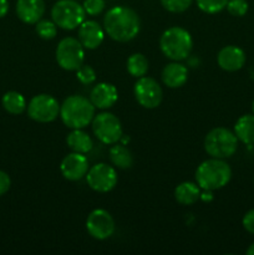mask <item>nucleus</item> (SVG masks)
<instances>
[{"mask_svg":"<svg viewBox=\"0 0 254 255\" xmlns=\"http://www.w3.org/2000/svg\"><path fill=\"white\" fill-rule=\"evenodd\" d=\"M105 32L117 42H128L138 35L141 20L133 9L117 5L107 10L104 16Z\"/></svg>","mask_w":254,"mask_h":255,"instance_id":"f257e3e1","label":"nucleus"},{"mask_svg":"<svg viewBox=\"0 0 254 255\" xmlns=\"http://www.w3.org/2000/svg\"><path fill=\"white\" fill-rule=\"evenodd\" d=\"M95 110L96 107L90 99L81 95H72L60 105V117L69 128H85L94 120Z\"/></svg>","mask_w":254,"mask_h":255,"instance_id":"f03ea898","label":"nucleus"},{"mask_svg":"<svg viewBox=\"0 0 254 255\" xmlns=\"http://www.w3.org/2000/svg\"><path fill=\"white\" fill-rule=\"evenodd\" d=\"M232 168L224 159L213 158L202 162L196 171V181L203 191H217L229 183Z\"/></svg>","mask_w":254,"mask_h":255,"instance_id":"7ed1b4c3","label":"nucleus"},{"mask_svg":"<svg viewBox=\"0 0 254 255\" xmlns=\"http://www.w3.org/2000/svg\"><path fill=\"white\" fill-rule=\"evenodd\" d=\"M159 49L167 59L182 61L191 55L193 39L189 31L181 26H172L164 30L159 37Z\"/></svg>","mask_w":254,"mask_h":255,"instance_id":"20e7f679","label":"nucleus"},{"mask_svg":"<svg viewBox=\"0 0 254 255\" xmlns=\"http://www.w3.org/2000/svg\"><path fill=\"white\" fill-rule=\"evenodd\" d=\"M236 133L226 127L211 129L204 138V149L213 158L226 159L233 156L238 149Z\"/></svg>","mask_w":254,"mask_h":255,"instance_id":"39448f33","label":"nucleus"},{"mask_svg":"<svg viewBox=\"0 0 254 255\" xmlns=\"http://www.w3.org/2000/svg\"><path fill=\"white\" fill-rule=\"evenodd\" d=\"M84 6L76 0H59L51 7V19L57 27L75 30L85 21Z\"/></svg>","mask_w":254,"mask_h":255,"instance_id":"423d86ee","label":"nucleus"},{"mask_svg":"<svg viewBox=\"0 0 254 255\" xmlns=\"http://www.w3.org/2000/svg\"><path fill=\"white\" fill-rule=\"evenodd\" d=\"M85 60V47L76 37H64L57 44L56 61L66 71H76Z\"/></svg>","mask_w":254,"mask_h":255,"instance_id":"0eeeda50","label":"nucleus"},{"mask_svg":"<svg viewBox=\"0 0 254 255\" xmlns=\"http://www.w3.org/2000/svg\"><path fill=\"white\" fill-rule=\"evenodd\" d=\"M91 124L96 138L105 144L117 143L124 134L121 121L111 112L95 115Z\"/></svg>","mask_w":254,"mask_h":255,"instance_id":"6e6552de","label":"nucleus"},{"mask_svg":"<svg viewBox=\"0 0 254 255\" xmlns=\"http://www.w3.org/2000/svg\"><path fill=\"white\" fill-rule=\"evenodd\" d=\"M26 110L30 119L40 124H49L60 116L59 101L47 94H40L32 97Z\"/></svg>","mask_w":254,"mask_h":255,"instance_id":"1a4fd4ad","label":"nucleus"},{"mask_svg":"<svg viewBox=\"0 0 254 255\" xmlns=\"http://www.w3.org/2000/svg\"><path fill=\"white\" fill-rule=\"evenodd\" d=\"M119 177L116 169L107 163H96L90 167L86 182L90 188L99 193H107L116 187Z\"/></svg>","mask_w":254,"mask_h":255,"instance_id":"9d476101","label":"nucleus"},{"mask_svg":"<svg viewBox=\"0 0 254 255\" xmlns=\"http://www.w3.org/2000/svg\"><path fill=\"white\" fill-rule=\"evenodd\" d=\"M133 94L136 101L144 109H156L161 105L163 99V91L158 82L153 77L142 76L137 79L133 86Z\"/></svg>","mask_w":254,"mask_h":255,"instance_id":"9b49d317","label":"nucleus"},{"mask_svg":"<svg viewBox=\"0 0 254 255\" xmlns=\"http://www.w3.org/2000/svg\"><path fill=\"white\" fill-rule=\"evenodd\" d=\"M87 233L97 241H105L114 236L116 224L111 214L105 209H95L86 219Z\"/></svg>","mask_w":254,"mask_h":255,"instance_id":"f8f14e48","label":"nucleus"},{"mask_svg":"<svg viewBox=\"0 0 254 255\" xmlns=\"http://www.w3.org/2000/svg\"><path fill=\"white\" fill-rule=\"evenodd\" d=\"M89 159L84 153L72 152L64 157L60 164V171L67 181L76 182L86 177L89 171Z\"/></svg>","mask_w":254,"mask_h":255,"instance_id":"ddd939ff","label":"nucleus"},{"mask_svg":"<svg viewBox=\"0 0 254 255\" xmlns=\"http://www.w3.org/2000/svg\"><path fill=\"white\" fill-rule=\"evenodd\" d=\"M104 26L95 20H85L79 26L77 39L87 50H95L102 44L105 39Z\"/></svg>","mask_w":254,"mask_h":255,"instance_id":"4468645a","label":"nucleus"},{"mask_svg":"<svg viewBox=\"0 0 254 255\" xmlns=\"http://www.w3.org/2000/svg\"><path fill=\"white\" fill-rule=\"evenodd\" d=\"M119 100V92L112 84L109 82H100L95 85L90 92V101L96 109L109 110L114 106Z\"/></svg>","mask_w":254,"mask_h":255,"instance_id":"2eb2a0df","label":"nucleus"},{"mask_svg":"<svg viewBox=\"0 0 254 255\" xmlns=\"http://www.w3.org/2000/svg\"><path fill=\"white\" fill-rule=\"evenodd\" d=\"M217 62L224 71H238L246 64V52L236 45H228L219 50Z\"/></svg>","mask_w":254,"mask_h":255,"instance_id":"dca6fc26","label":"nucleus"},{"mask_svg":"<svg viewBox=\"0 0 254 255\" xmlns=\"http://www.w3.org/2000/svg\"><path fill=\"white\" fill-rule=\"evenodd\" d=\"M16 15L25 24H36L45 14L44 0H17Z\"/></svg>","mask_w":254,"mask_h":255,"instance_id":"f3484780","label":"nucleus"},{"mask_svg":"<svg viewBox=\"0 0 254 255\" xmlns=\"http://www.w3.org/2000/svg\"><path fill=\"white\" fill-rule=\"evenodd\" d=\"M161 79L162 82L169 89H178L188 80V69L179 61H173L163 67Z\"/></svg>","mask_w":254,"mask_h":255,"instance_id":"a211bd4d","label":"nucleus"},{"mask_svg":"<svg viewBox=\"0 0 254 255\" xmlns=\"http://www.w3.org/2000/svg\"><path fill=\"white\" fill-rule=\"evenodd\" d=\"M66 143L69 148L72 152H77V153H89L94 147V141L90 137L87 132H85L82 128L72 129L69 134H67Z\"/></svg>","mask_w":254,"mask_h":255,"instance_id":"6ab92c4d","label":"nucleus"},{"mask_svg":"<svg viewBox=\"0 0 254 255\" xmlns=\"http://www.w3.org/2000/svg\"><path fill=\"white\" fill-rule=\"evenodd\" d=\"M174 198L182 206H192L201 198V189L193 182H182L174 189Z\"/></svg>","mask_w":254,"mask_h":255,"instance_id":"aec40b11","label":"nucleus"},{"mask_svg":"<svg viewBox=\"0 0 254 255\" xmlns=\"http://www.w3.org/2000/svg\"><path fill=\"white\" fill-rule=\"evenodd\" d=\"M111 163L120 169H128L133 166V156L124 143H114L109 151Z\"/></svg>","mask_w":254,"mask_h":255,"instance_id":"412c9836","label":"nucleus"},{"mask_svg":"<svg viewBox=\"0 0 254 255\" xmlns=\"http://www.w3.org/2000/svg\"><path fill=\"white\" fill-rule=\"evenodd\" d=\"M234 133L244 144L254 143V115H243L234 125Z\"/></svg>","mask_w":254,"mask_h":255,"instance_id":"4be33fe9","label":"nucleus"},{"mask_svg":"<svg viewBox=\"0 0 254 255\" xmlns=\"http://www.w3.org/2000/svg\"><path fill=\"white\" fill-rule=\"evenodd\" d=\"M2 107L6 112L11 115H21L26 110V100L20 92L9 91L2 96Z\"/></svg>","mask_w":254,"mask_h":255,"instance_id":"5701e85b","label":"nucleus"},{"mask_svg":"<svg viewBox=\"0 0 254 255\" xmlns=\"http://www.w3.org/2000/svg\"><path fill=\"white\" fill-rule=\"evenodd\" d=\"M148 60L141 52H136L132 54L131 56L127 59V72L131 75L132 77L139 79L142 76H146L147 71H148Z\"/></svg>","mask_w":254,"mask_h":255,"instance_id":"b1692460","label":"nucleus"},{"mask_svg":"<svg viewBox=\"0 0 254 255\" xmlns=\"http://www.w3.org/2000/svg\"><path fill=\"white\" fill-rule=\"evenodd\" d=\"M36 26H35V30H36L37 35H39L41 39L44 40H52L57 34V25L55 24L52 20H46L41 19L36 22Z\"/></svg>","mask_w":254,"mask_h":255,"instance_id":"393cba45","label":"nucleus"},{"mask_svg":"<svg viewBox=\"0 0 254 255\" xmlns=\"http://www.w3.org/2000/svg\"><path fill=\"white\" fill-rule=\"evenodd\" d=\"M197 6L206 14H217L226 9L228 0H196Z\"/></svg>","mask_w":254,"mask_h":255,"instance_id":"a878e982","label":"nucleus"},{"mask_svg":"<svg viewBox=\"0 0 254 255\" xmlns=\"http://www.w3.org/2000/svg\"><path fill=\"white\" fill-rule=\"evenodd\" d=\"M159 1L167 11L178 14V12L186 11L191 6L193 0H159Z\"/></svg>","mask_w":254,"mask_h":255,"instance_id":"bb28decb","label":"nucleus"},{"mask_svg":"<svg viewBox=\"0 0 254 255\" xmlns=\"http://www.w3.org/2000/svg\"><path fill=\"white\" fill-rule=\"evenodd\" d=\"M76 77L82 85H91L96 81V71L90 65L82 64L76 70Z\"/></svg>","mask_w":254,"mask_h":255,"instance_id":"cd10ccee","label":"nucleus"},{"mask_svg":"<svg viewBox=\"0 0 254 255\" xmlns=\"http://www.w3.org/2000/svg\"><path fill=\"white\" fill-rule=\"evenodd\" d=\"M226 9L233 16L241 17L248 12L249 5L247 0H228Z\"/></svg>","mask_w":254,"mask_h":255,"instance_id":"c85d7f7f","label":"nucleus"},{"mask_svg":"<svg viewBox=\"0 0 254 255\" xmlns=\"http://www.w3.org/2000/svg\"><path fill=\"white\" fill-rule=\"evenodd\" d=\"M84 6L85 12L90 16H96L100 15L106 7V2L105 0H84Z\"/></svg>","mask_w":254,"mask_h":255,"instance_id":"c756f323","label":"nucleus"},{"mask_svg":"<svg viewBox=\"0 0 254 255\" xmlns=\"http://www.w3.org/2000/svg\"><path fill=\"white\" fill-rule=\"evenodd\" d=\"M242 224H243V228L246 229L248 233L253 234L254 236V209H251V211H248L244 214Z\"/></svg>","mask_w":254,"mask_h":255,"instance_id":"7c9ffc66","label":"nucleus"},{"mask_svg":"<svg viewBox=\"0 0 254 255\" xmlns=\"http://www.w3.org/2000/svg\"><path fill=\"white\" fill-rule=\"evenodd\" d=\"M11 186V179L9 174L4 171H0V196H4Z\"/></svg>","mask_w":254,"mask_h":255,"instance_id":"2f4dec72","label":"nucleus"},{"mask_svg":"<svg viewBox=\"0 0 254 255\" xmlns=\"http://www.w3.org/2000/svg\"><path fill=\"white\" fill-rule=\"evenodd\" d=\"M9 11V1L7 0H0V19L4 17Z\"/></svg>","mask_w":254,"mask_h":255,"instance_id":"473e14b6","label":"nucleus"},{"mask_svg":"<svg viewBox=\"0 0 254 255\" xmlns=\"http://www.w3.org/2000/svg\"><path fill=\"white\" fill-rule=\"evenodd\" d=\"M247 254L248 255H254V243L249 246V248L247 249Z\"/></svg>","mask_w":254,"mask_h":255,"instance_id":"72a5a7b5","label":"nucleus"},{"mask_svg":"<svg viewBox=\"0 0 254 255\" xmlns=\"http://www.w3.org/2000/svg\"><path fill=\"white\" fill-rule=\"evenodd\" d=\"M252 111H253V115H254V101L252 102Z\"/></svg>","mask_w":254,"mask_h":255,"instance_id":"f704fd0d","label":"nucleus"}]
</instances>
